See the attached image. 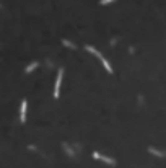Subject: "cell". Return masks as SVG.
Wrapping results in <instances>:
<instances>
[{
	"instance_id": "obj_1",
	"label": "cell",
	"mask_w": 166,
	"mask_h": 168,
	"mask_svg": "<svg viewBox=\"0 0 166 168\" xmlns=\"http://www.w3.org/2000/svg\"><path fill=\"white\" fill-rule=\"evenodd\" d=\"M85 49L88 51V52H91V54H95V56L98 57V59L101 61V64L104 65V69H106L107 72H109V74H112V67H111V64H109V62L106 61V57H104L103 54H101V52H99L98 49H95V47H93V46H85Z\"/></svg>"
},
{
	"instance_id": "obj_2",
	"label": "cell",
	"mask_w": 166,
	"mask_h": 168,
	"mask_svg": "<svg viewBox=\"0 0 166 168\" xmlns=\"http://www.w3.org/2000/svg\"><path fill=\"white\" fill-rule=\"evenodd\" d=\"M62 77H64V69H60V70H59V74H57V78H55V86H54V98H59V95H60Z\"/></svg>"
},
{
	"instance_id": "obj_3",
	"label": "cell",
	"mask_w": 166,
	"mask_h": 168,
	"mask_svg": "<svg viewBox=\"0 0 166 168\" xmlns=\"http://www.w3.org/2000/svg\"><path fill=\"white\" fill-rule=\"evenodd\" d=\"M93 157H95L96 160H101V162H104V163H107V165H111V166L116 165V160H114V158L106 157V155H101V153H98V152H93Z\"/></svg>"
},
{
	"instance_id": "obj_4",
	"label": "cell",
	"mask_w": 166,
	"mask_h": 168,
	"mask_svg": "<svg viewBox=\"0 0 166 168\" xmlns=\"http://www.w3.org/2000/svg\"><path fill=\"white\" fill-rule=\"evenodd\" d=\"M150 155H153V157H158V158H166V150H160V149H156V147H150L147 149Z\"/></svg>"
},
{
	"instance_id": "obj_5",
	"label": "cell",
	"mask_w": 166,
	"mask_h": 168,
	"mask_svg": "<svg viewBox=\"0 0 166 168\" xmlns=\"http://www.w3.org/2000/svg\"><path fill=\"white\" fill-rule=\"evenodd\" d=\"M26 109H28V103H26V100H23L21 101V108H20V121L21 122L26 121Z\"/></svg>"
},
{
	"instance_id": "obj_6",
	"label": "cell",
	"mask_w": 166,
	"mask_h": 168,
	"mask_svg": "<svg viewBox=\"0 0 166 168\" xmlns=\"http://www.w3.org/2000/svg\"><path fill=\"white\" fill-rule=\"evenodd\" d=\"M36 67H38V61H34V62H31L30 65H28V67L25 69V74H31V72H33Z\"/></svg>"
},
{
	"instance_id": "obj_7",
	"label": "cell",
	"mask_w": 166,
	"mask_h": 168,
	"mask_svg": "<svg viewBox=\"0 0 166 168\" xmlns=\"http://www.w3.org/2000/svg\"><path fill=\"white\" fill-rule=\"evenodd\" d=\"M62 44L67 46L69 49H77V46L74 44V42H70V41H67V39H62Z\"/></svg>"
},
{
	"instance_id": "obj_8",
	"label": "cell",
	"mask_w": 166,
	"mask_h": 168,
	"mask_svg": "<svg viewBox=\"0 0 166 168\" xmlns=\"http://www.w3.org/2000/svg\"><path fill=\"white\" fill-rule=\"evenodd\" d=\"M112 2H116V0H99L101 5H107V3H112Z\"/></svg>"
}]
</instances>
